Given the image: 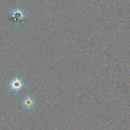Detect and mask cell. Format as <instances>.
Listing matches in <instances>:
<instances>
[{
	"label": "cell",
	"mask_w": 130,
	"mask_h": 130,
	"mask_svg": "<svg viewBox=\"0 0 130 130\" xmlns=\"http://www.w3.org/2000/svg\"><path fill=\"white\" fill-rule=\"evenodd\" d=\"M34 101L33 100V99L30 96H27V97L25 98V99L23 101V105L25 107L26 109H30L34 106Z\"/></svg>",
	"instance_id": "2"
},
{
	"label": "cell",
	"mask_w": 130,
	"mask_h": 130,
	"mask_svg": "<svg viewBox=\"0 0 130 130\" xmlns=\"http://www.w3.org/2000/svg\"><path fill=\"white\" fill-rule=\"evenodd\" d=\"M22 82L21 80L18 78L14 79L10 83V87H11V90H13V91H19L22 89Z\"/></svg>",
	"instance_id": "1"
}]
</instances>
